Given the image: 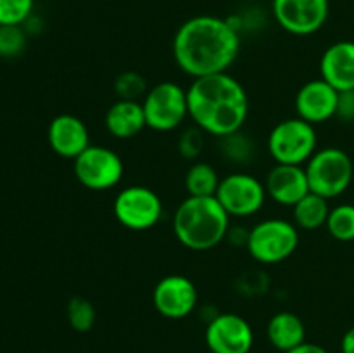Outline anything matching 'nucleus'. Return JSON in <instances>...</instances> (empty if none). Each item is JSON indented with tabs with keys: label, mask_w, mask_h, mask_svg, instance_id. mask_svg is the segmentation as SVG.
<instances>
[{
	"label": "nucleus",
	"mask_w": 354,
	"mask_h": 353,
	"mask_svg": "<svg viewBox=\"0 0 354 353\" xmlns=\"http://www.w3.org/2000/svg\"><path fill=\"white\" fill-rule=\"evenodd\" d=\"M241 38L230 21L218 16L187 19L173 38V57L192 78L227 73L237 61Z\"/></svg>",
	"instance_id": "nucleus-1"
},
{
	"label": "nucleus",
	"mask_w": 354,
	"mask_h": 353,
	"mask_svg": "<svg viewBox=\"0 0 354 353\" xmlns=\"http://www.w3.org/2000/svg\"><path fill=\"white\" fill-rule=\"evenodd\" d=\"M187 99L189 118L206 135L223 138L241 132L248 121V92L228 71L194 78Z\"/></svg>",
	"instance_id": "nucleus-2"
},
{
	"label": "nucleus",
	"mask_w": 354,
	"mask_h": 353,
	"mask_svg": "<svg viewBox=\"0 0 354 353\" xmlns=\"http://www.w3.org/2000/svg\"><path fill=\"white\" fill-rule=\"evenodd\" d=\"M230 215L216 196H187L173 215V232L190 251H209L227 239Z\"/></svg>",
	"instance_id": "nucleus-3"
},
{
	"label": "nucleus",
	"mask_w": 354,
	"mask_h": 353,
	"mask_svg": "<svg viewBox=\"0 0 354 353\" xmlns=\"http://www.w3.org/2000/svg\"><path fill=\"white\" fill-rule=\"evenodd\" d=\"M299 246V228L286 218H266L249 228V255L261 265H277L296 253Z\"/></svg>",
	"instance_id": "nucleus-4"
},
{
	"label": "nucleus",
	"mask_w": 354,
	"mask_h": 353,
	"mask_svg": "<svg viewBox=\"0 0 354 353\" xmlns=\"http://www.w3.org/2000/svg\"><path fill=\"white\" fill-rule=\"evenodd\" d=\"M311 192L335 199L349 189L354 176L353 159L344 149L324 147L317 149L310 161L304 165Z\"/></svg>",
	"instance_id": "nucleus-5"
},
{
	"label": "nucleus",
	"mask_w": 354,
	"mask_h": 353,
	"mask_svg": "<svg viewBox=\"0 0 354 353\" xmlns=\"http://www.w3.org/2000/svg\"><path fill=\"white\" fill-rule=\"evenodd\" d=\"M266 149L280 165H306L318 149L315 125L299 116L279 121L268 134Z\"/></svg>",
	"instance_id": "nucleus-6"
},
{
	"label": "nucleus",
	"mask_w": 354,
	"mask_h": 353,
	"mask_svg": "<svg viewBox=\"0 0 354 353\" xmlns=\"http://www.w3.org/2000/svg\"><path fill=\"white\" fill-rule=\"evenodd\" d=\"M145 123L154 132H173L189 116L187 90L171 80L156 83L142 99Z\"/></svg>",
	"instance_id": "nucleus-7"
},
{
	"label": "nucleus",
	"mask_w": 354,
	"mask_h": 353,
	"mask_svg": "<svg viewBox=\"0 0 354 353\" xmlns=\"http://www.w3.org/2000/svg\"><path fill=\"white\" fill-rule=\"evenodd\" d=\"M113 213L118 224L128 230H149L162 218V201L151 187L130 185L114 197Z\"/></svg>",
	"instance_id": "nucleus-8"
},
{
	"label": "nucleus",
	"mask_w": 354,
	"mask_h": 353,
	"mask_svg": "<svg viewBox=\"0 0 354 353\" xmlns=\"http://www.w3.org/2000/svg\"><path fill=\"white\" fill-rule=\"evenodd\" d=\"M214 196L230 217L245 218L261 211L268 194H266L265 182H261L258 176L251 173L234 172L221 176Z\"/></svg>",
	"instance_id": "nucleus-9"
},
{
	"label": "nucleus",
	"mask_w": 354,
	"mask_h": 353,
	"mask_svg": "<svg viewBox=\"0 0 354 353\" xmlns=\"http://www.w3.org/2000/svg\"><path fill=\"white\" fill-rule=\"evenodd\" d=\"M75 176L85 189L109 190L121 182L124 163L106 145H90L75 159Z\"/></svg>",
	"instance_id": "nucleus-10"
},
{
	"label": "nucleus",
	"mask_w": 354,
	"mask_h": 353,
	"mask_svg": "<svg viewBox=\"0 0 354 353\" xmlns=\"http://www.w3.org/2000/svg\"><path fill=\"white\" fill-rule=\"evenodd\" d=\"M273 16L282 30L297 37H308L327 23L328 0H273Z\"/></svg>",
	"instance_id": "nucleus-11"
},
{
	"label": "nucleus",
	"mask_w": 354,
	"mask_h": 353,
	"mask_svg": "<svg viewBox=\"0 0 354 353\" xmlns=\"http://www.w3.org/2000/svg\"><path fill=\"white\" fill-rule=\"evenodd\" d=\"M204 339L211 353H251L254 331L242 315L225 311L207 322Z\"/></svg>",
	"instance_id": "nucleus-12"
},
{
	"label": "nucleus",
	"mask_w": 354,
	"mask_h": 353,
	"mask_svg": "<svg viewBox=\"0 0 354 353\" xmlns=\"http://www.w3.org/2000/svg\"><path fill=\"white\" fill-rule=\"evenodd\" d=\"M199 293L192 279L182 273H169L156 284L152 303L159 315L169 320L185 318L196 310Z\"/></svg>",
	"instance_id": "nucleus-13"
},
{
	"label": "nucleus",
	"mask_w": 354,
	"mask_h": 353,
	"mask_svg": "<svg viewBox=\"0 0 354 353\" xmlns=\"http://www.w3.org/2000/svg\"><path fill=\"white\" fill-rule=\"evenodd\" d=\"M339 92L325 80L317 78L304 83L296 93L294 107L301 120L311 125H320L335 118Z\"/></svg>",
	"instance_id": "nucleus-14"
},
{
	"label": "nucleus",
	"mask_w": 354,
	"mask_h": 353,
	"mask_svg": "<svg viewBox=\"0 0 354 353\" xmlns=\"http://www.w3.org/2000/svg\"><path fill=\"white\" fill-rule=\"evenodd\" d=\"M265 189L270 199L280 206L294 208L306 194H310L306 170L303 165H280L275 163L265 180Z\"/></svg>",
	"instance_id": "nucleus-15"
},
{
	"label": "nucleus",
	"mask_w": 354,
	"mask_h": 353,
	"mask_svg": "<svg viewBox=\"0 0 354 353\" xmlns=\"http://www.w3.org/2000/svg\"><path fill=\"white\" fill-rule=\"evenodd\" d=\"M47 141L57 156L75 161L86 147H90V134L85 121L75 114H59L50 121Z\"/></svg>",
	"instance_id": "nucleus-16"
},
{
	"label": "nucleus",
	"mask_w": 354,
	"mask_h": 353,
	"mask_svg": "<svg viewBox=\"0 0 354 353\" xmlns=\"http://www.w3.org/2000/svg\"><path fill=\"white\" fill-rule=\"evenodd\" d=\"M320 78L337 92L354 90V42L341 40L325 48L320 59Z\"/></svg>",
	"instance_id": "nucleus-17"
},
{
	"label": "nucleus",
	"mask_w": 354,
	"mask_h": 353,
	"mask_svg": "<svg viewBox=\"0 0 354 353\" xmlns=\"http://www.w3.org/2000/svg\"><path fill=\"white\" fill-rule=\"evenodd\" d=\"M104 123L114 138L128 141V138L137 137L144 128H147L142 100L118 99L107 109Z\"/></svg>",
	"instance_id": "nucleus-18"
},
{
	"label": "nucleus",
	"mask_w": 354,
	"mask_h": 353,
	"mask_svg": "<svg viewBox=\"0 0 354 353\" xmlns=\"http://www.w3.org/2000/svg\"><path fill=\"white\" fill-rule=\"evenodd\" d=\"M266 338L273 348L290 352L306 341V325L294 311H279L266 325Z\"/></svg>",
	"instance_id": "nucleus-19"
},
{
	"label": "nucleus",
	"mask_w": 354,
	"mask_h": 353,
	"mask_svg": "<svg viewBox=\"0 0 354 353\" xmlns=\"http://www.w3.org/2000/svg\"><path fill=\"white\" fill-rule=\"evenodd\" d=\"M328 213V199L318 196V194L310 192L292 208L294 224L299 230H317L327 225Z\"/></svg>",
	"instance_id": "nucleus-20"
},
{
	"label": "nucleus",
	"mask_w": 354,
	"mask_h": 353,
	"mask_svg": "<svg viewBox=\"0 0 354 353\" xmlns=\"http://www.w3.org/2000/svg\"><path fill=\"white\" fill-rule=\"evenodd\" d=\"M220 175L209 163L197 161L187 170L185 189L189 196H214L220 185Z\"/></svg>",
	"instance_id": "nucleus-21"
},
{
	"label": "nucleus",
	"mask_w": 354,
	"mask_h": 353,
	"mask_svg": "<svg viewBox=\"0 0 354 353\" xmlns=\"http://www.w3.org/2000/svg\"><path fill=\"white\" fill-rule=\"evenodd\" d=\"M325 227L335 241H354V204L344 203L330 208Z\"/></svg>",
	"instance_id": "nucleus-22"
},
{
	"label": "nucleus",
	"mask_w": 354,
	"mask_h": 353,
	"mask_svg": "<svg viewBox=\"0 0 354 353\" xmlns=\"http://www.w3.org/2000/svg\"><path fill=\"white\" fill-rule=\"evenodd\" d=\"M68 322L76 332H88L95 325L97 310L90 300L83 296H73L66 307Z\"/></svg>",
	"instance_id": "nucleus-23"
},
{
	"label": "nucleus",
	"mask_w": 354,
	"mask_h": 353,
	"mask_svg": "<svg viewBox=\"0 0 354 353\" xmlns=\"http://www.w3.org/2000/svg\"><path fill=\"white\" fill-rule=\"evenodd\" d=\"M220 142L221 152H223V156L227 159L239 163V165H242L245 161H251L252 152H254V144L242 132H235V134L227 135V137L220 138Z\"/></svg>",
	"instance_id": "nucleus-24"
},
{
	"label": "nucleus",
	"mask_w": 354,
	"mask_h": 353,
	"mask_svg": "<svg viewBox=\"0 0 354 353\" xmlns=\"http://www.w3.org/2000/svg\"><path fill=\"white\" fill-rule=\"evenodd\" d=\"M149 87L144 76L137 71H124L114 80V92L120 99L142 100L147 93Z\"/></svg>",
	"instance_id": "nucleus-25"
},
{
	"label": "nucleus",
	"mask_w": 354,
	"mask_h": 353,
	"mask_svg": "<svg viewBox=\"0 0 354 353\" xmlns=\"http://www.w3.org/2000/svg\"><path fill=\"white\" fill-rule=\"evenodd\" d=\"M35 0H0V26H21L30 19Z\"/></svg>",
	"instance_id": "nucleus-26"
},
{
	"label": "nucleus",
	"mask_w": 354,
	"mask_h": 353,
	"mask_svg": "<svg viewBox=\"0 0 354 353\" xmlns=\"http://www.w3.org/2000/svg\"><path fill=\"white\" fill-rule=\"evenodd\" d=\"M26 47V33L21 26H0V57H16Z\"/></svg>",
	"instance_id": "nucleus-27"
},
{
	"label": "nucleus",
	"mask_w": 354,
	"mask_h": 353,
	"mask_svg": "<svg viewBox=\"0 0 354 353\" xmlns=\"http://www.w3.org/2000/svg\"><path fill=\"white\" fill-rule=\"evenodd\" d=\"M204 132L201 130L199 127H190L183 132L182 135L178 137V152L182 154V158L190 159H197L203 152L204 144H206V138H204Z\"/></svg>",
	"instance_id": "nucleus-28"
},
{
	"label": "nucleus",
	"mask_w": 354,
	"mask_h": 353,
	"mask_svg": "<svg viewBox=\"0 0 354 353\" xmlns=\"http://www.w3.org/2000/svg\"><path fill=\"white\" fill-rule=\"evenodd\" d=\"M335 118H339L344 123H353L354 121V90H346L339 92L337 100V113Z\"/></svg>",
	"instance_id": "nucleus-29"
},
{
	"label": "nucleus",
	"mask_w": 354,
	"mask_h": 353,
	"mask_svg": "<svg viewBox=\"0 0 354 353\" xmlns=\"http://www.w3.org/2000/svg\"><path fill=\"white\" fill-rule=\"evenodd\" d=\"M286 353H328V352L324 348V346L317 345V343L304 341L303 345H299L297 348L290 350V352H286Z\"/></svg>",
	"instance_id": "nucleus-30"
},
{
	"label": "nucleus",
	"mask_w": 354,
	"mask_h": 353,
	"mask_svg": "<svg viewBox=\"0 0 354 353\" xmlns=\"http://www.w3.org/2000/svg\"><path fill=\"white\" fill-rule=\"evenodd\" d=\"M341 353H354V325L344 332L341 339Z\"/></svg>",
	"instance_id": "nucleus-31"
}]
</instances>
